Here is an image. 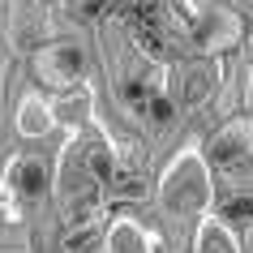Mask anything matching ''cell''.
Segmentation results:
<instances>
[{"instance_id": "cell-1", "label": "cell", "mask_w": 253, "mask_h": 253, "mask_svg": "<svg viewBox=\"0 0 253 253\" xmlns=\"http://www.w3.org/2000/svg\"><path fill=\"white\" fill-rule=\"evenodd\" d=\"M211 198H214L211 159H206V150L185 146L159 176V211L176 223H185V219H202L211 211Z\"/></svg>"}, {"instance_id": "cell-2", "label": "cell", "mask_w": 253, "mask_h": 253, "mask_svg": "<svg viewBox=\"0 0 253 253\" xmlns=\"http://www.w3.org/2000/svg\"><path fill=\"white\" fill-rule=\"evenodd\" d=\"M35 73H39V82L52 86V90H73V86L86 78V52H82V43L60 39V43L39 47V52H35Z\"/></svg>"}, {"instance_id": "cell-3", "label": "cell", "mask_w": 253, "mask_h": 253, "mask_svg": "<svg viewBox=\"0 0 253 253\" xmlns=\"http://www.w3.org/2000/svg\"><path fill=\"white\" fill-rule=\"evenodd\" d=\"M240 35H245L240 30V17L232 9H223V4H206L198 13V26H193V43H198L202 56H219L227 47H236Z\"/></svg>"}, {"instance_id": "cell-4", "label": "cell", "mask_w": 253, "mask_h": 253, "mask_svg": "<svg viewBox=\"0 0 253 253\" xmlns=\"http://www.w3.org/2000/svg\"><path fill=\"white\" fill-rule=\"evenodd\" d=\"M206 159L214 168H236L253 159V116H227L223 129L206 142Z\"/></svg>"}, {"instance_id": "cell-5", "label": "cell", "mask_w": 253, "mask_h": 253, "mask_svg": "<svg viewBox=\"0 0 253 253\" xmlns=\"http://www.w3.org/2000/svg\"><path fill=\"white\" fill-rule=\"evenodd\" d=\"M47 185H52V172H47V159L39 155H13L0 176V189H9L17 202H39Z\"/></svg>"}, {"instance_id": "cell-6", "label": "cell", "mask_w": 253, "mask_h": 253, "mask_svg": "<svg viewBox=\"0 0 253 253\" xmlns=\"http://www.w3.org/2000/svg\"><path fill=\"white\" fill-rule=\"evenodd\" d=\"M13 125L17 133L30 137V142H39V137H47L56 129V107L47 103V94L39 90H22V99H17V112H13Z\"/></svg>"}, {"instance_id": "cell-7", "label": "cell", "mask_w": 253, "mask_h": 253, "mask_svg": "<svg viewBox=\"0 0 253 253\" xmlns=\"http://www.w3.org/2000/svg\"><path fill=\"white\" fill-rule=\"evenodd\" d=\"M142 116L155 125V129H172L176 125V116H180V103H176L172 94L163 90V86H150V94H146V103H142Z\"/></svg>"}, {"instance_id": "cell-8", "label": "cell", "mask_w": 253, "mask_h": 253, "mask_svg": "<svg viewBox=\"0 0 253 253\" xmlns=\"http://www.w3.org/2000/svg\"><path fill=\"white\" fill-rule=\"evenodd\" d=\"M206 94H211V78H206V73H189V82H185V103L198 107Z\"/></svg>"}, {"instance_id": "cell-9", "label": "cell", "mask_w": 253, "mask_h": 253, "mask_svg": "<svg viewBox=\"0 0 253 253\" xmlns=\"http://www.w3.org/2000/svg\"><path fill=\"white\" fill-rule=\"evenodd\" d=\"M206 4H211V0H185V9H189V13H193V17H198L202 9H206Z\"/></svg>"}]
</instances>
